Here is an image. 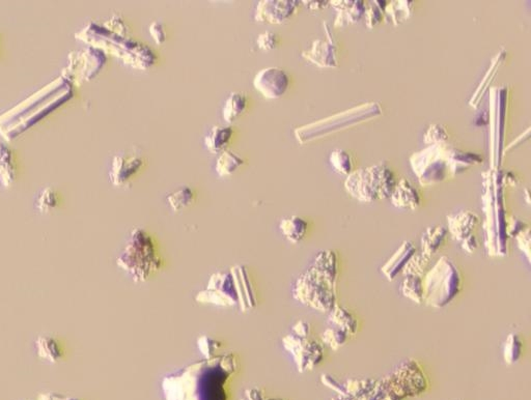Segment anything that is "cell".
Instances as JSON below:
<instances>
[{"label": "cell", "instance_id": "cell-1", "mask_svg": "<svg viewBox=\"0 0 531 400\" xmlns=\"http://www.w3.org/2000/svg\"><path fill=\"white\" fill-rule=\"evenodd\" d=\"M237 368L234 355L193 363L164 377L166 400H228V384Z\"/></svg>", "mask_w": 531, "mask_h": 400}, {"label": "cell", "instance_id": "cell-2", "mask_svg": "<svg viewBox=\"0 0 531 400\" xmlns=\"http://www.w3.org/2000/svg\"><path fill=\"white\" fill-rule=\"evenodd\" d=\"M340 257L333 250H322L296 279L292 294L296 301L322 314L338 305Z\"/></svg>", "mask_w": 531, "mask_h": 400}, {"label": "cell", "instance_id": "cell-3", "mask_svg": "<svg viewBox=\"0 0 531 400\" xmlns=\"http://www.w3.org/2000/svg\"><path fill=\"white\" fill-rule=\"evenodd\" d=\"M463 276L457 263L441 257L423 277V304L435 309L451 305L463 290Z\"/></svg>", "mask_w": 531, "mask_h": 400}, {"label": "cell", "instance_id": "cell-4", "mask_svg": "<svg viewBox=\"0 0 531 400\" xmlns=\"http://www.w3.org/2000/svg\"><path fill=\"white\" fill-rule=\"evenodd\" d=\"M119 269L134 282H145L162 267V257L153 237L143 228H135L117 259Z\"/></svg>", "mask_w": 531, "mask_h": 400}, {"label": "cell", "instance_id": "cell-5", "mask_svg": "<svg viewBox=\"0 0 531 400\" xmlns=\"http://www.w3.org/2000/svg\"><path fill=\"white\" fill-rule=\"evenodd\" d=\"M395 185L394 174L385 163L354 170L344 180L346 192L362 202H376L390 198Z\"/></svg>", "mask_w": 531, "mask_h": 400}, {"label": "cell", "instance_id": "cell-6", "mask_svg": "<svg viewBox=\"0 0 531 400\" xmlns=\"http://www.w3.org/2000/svg\"><path fill=\"white\" fill-rule=\"evenodd\" d=\"M383 383L399 397H418L429 388V379L417 359L409 358L395 367L390 375L383 377Z\"/></svg>", "mask_w": 531, "mask_h": 400}, {"label": "cell", "instance_id": "cell-7", "mask_svg": "<svg viewBox=\"0 0 531 400\" xmlns=\"http://www.w3.org/2000/svg\"><path fill=\"white\" fill-rule=\"evenodd\" d=\"M451 152L445 144H434L411 157L413 172L421 186H434L447 180L451 167Z\"/></svg>", "mask_w": 531, "mask_h": 400}, {"label": "cell", "instance_id": "cell-8", "mask_svg": "<svg viewBox=\"0 0 531 400\" xmlns=\"http://www.w3.org/2000/svg\"><path fill=\"white\" fill-rule=\"evenodd\" d=\"M285 351L293 357L297 370L308 373L317 368L325 357V346L321 340L311 336L301 337L290 332L283 338Z\"/></svg>", "mask_w": 531, "mask_h": 400}, {"label": "cell", "instance_id": "cell-9", "mask_svg": "<svg viewBox=\"0 0 531 400\" xmlns=\"http://www.w3.org/2000/svg\"><path fill=\"white\" fill-rule=\"evenodd\" d=\"M196 301L220 307L239 306L238 287L232 269L211 275L206 287L196 294Z\"/></svg>", "mask_w": 531, "mask_h": 400}, {"label": "cell", "instance_id": "cell-10", "mask_svg": "<svg viewBox=\"0 0 531 400\" xmlns=\"http://www.w3.org/2000/svg\"><path fill=\"white\" fill-rule=\"evenodd\" d=\"M289 85L287 73L275 67L263 69L253 79V86L266 99H279L287 93Z\"/></svg>", "mask_w": 531, "mask_h": 400}, {"label": "cell", "instance_id": "cell-11", "mask_svg": "<svg viewBox=\"0 0 531 400\" xmlns=\"http://www.w3.org/2000/svg\"><path fill=\"white\" fill-rule=\"evenodd\" d=\"M300 5L297 0H265L255 9V21L261 23L281 24L287 21Z\"/></svg>", "mask_w": 531, "mask_h": 400}, {"label": "cell", "instance_id": "cell-12", "mask_svg": "<svg viewBox=\"0 0 531 400\" xmlns=\"http://www.w3.org/2000/svg\"><path fill=\"white\" fill-rule=\"evenodd\" d=\"M302 56L320 68H336L338 66V47L331 38L317 40L311 48L302 52Z\"/></svg>", "mask_w": 531, "mask_h": 400}, {"label": "cell", "instance_id": "cell-13", "mask_svg": "<svg viewBox=\"0 0 531 400\" xmlns=\"http://www.w3.org/2000/svg\"><path fill=\"white\" fill-rule=\"evenodd\" d=\"M480 223V217L471 211H460L447 216V231L453 239L461 243L474 235Z\"/></svg>", "mask_w": 531, "mask_h": 400}, {"label": "cell", "instance_id": "cell-14", "mask_svg": "<svg viewBox=\"0 0 531 400\" xmlns=\"http://www.w3.org/2000/svg\"><path fill=\"white\" fill-rule=\"evenodd\" d=\"M390 200L395 208L407 211L418 210L423 204L421 193L407 178L397 182Z\"/></svg>", "mask_w": 531, "mask_h": 400}, {"label": "cell", "instance_id": "cell-15", "mask_svg": "<svg viewBox=\"0 0 531 400\" xmlns=\"http://www.w3.org/2000/svg\"><path fill=\"white\" fill-rule=\"evenodd\" d=\"M416 252V246L414 245V243L411 241H405L391 255L390 259L381 268V273L388 281H393V280L397 279V276L402 274L407 263Z\"/></svg>", "mask_w": 531, "mask_h": 400}, {"label": "cell", "instance_id": "cell-16", "mask_svg": "<svg viewBox=\"0 0 531 400\" xmlns=\"http://www.w3.org/2000/svg\"><path fill=\"white\" fill-rule=\"evenodd\" d=\"M232 271L236 278L241 311H249L255 308L257 304V294L253 288L250 276L246 268L243 266H235L232 268Z\"/></svg>", "mask_w": 531, "mask_h": 400}, {"label": "cell", "instance_id": "cell-17", "mask_svg": "<svg viewBox=\"0 0 531 400\" xmlns=\"http://www.w3.org/2000/svg\"><path fill=\"white\" fill-rule=\"evenodd\" d=\"M143 161L137 156H117L113 160L111 180L117 186L125 185L143 167Z\"/></svg>", "mask_w": 531, "mask_h": 400}, {"label": "cell", "instance_id": "cell-18", "mask_svg": "<svg viewBox=\"0 0 531 400\" xmlns=\"http://www.w3.org/2000/svg\"><path fill=\"white\" fill-rule=\"evenodd\" d=\"M449 239V231L442 225L429 226L425 229L421 239V253L433 259V257L445 247Z\"/></svg>", "mask_w": 531, "mask_h": 400}, {"label": "cell", "instance_id": "cell-19", "mask_svg": "<svg viewBox=\"0 0 531 400\" xmlns=\"http://www.w3.org/2000/svg\"><path fill=\"white\" fill-rule=\"evenodd\" d=\"M330 3L338 10L335 26L355 23L362 19L366 11L364 1L342 0V1H330Z\"/></svg>", "mask_w": 531, "mask_h": 400}, {"label": "cell", "instance_id": "cell-20", "mask_svg": "<svg viewBox=\"0 0 531 400\" xmlns=\"http://www.w3.org/2000/svg\"><path fill=\"white\" fill-rule=\"evenodd\" d=\"M328 322L330 326L338 327L346 331L351 337L355 336L359 329L357 316L340 304L328 314Z\"/></svg>", "mask_w": 531, "mask_h": 400}, {"label": "cell", "instance_id": "cell-21", "mask_svg": "<svg viewBox=\"0 0 531 400\" xmlns=\"http://www.w3.org/2000/svg\"><path fill=\"white\" fill-rule=\"evenodd\" d=\"M279 228L290 243L298 244L305 237L308 223L301 217L291 216L283 218L279 222Z\"/></svg>", "mask_w": 531, "mask_h": 400}, {"label": "cell", "instance_id": "cell-22", "mask_svg": "<svg viewBox=\"0 0 531 400\" xmlns=\"http://www.w3.org/2000/svg\"><path fill=\"white\" fill-rule=\"evenodd\" d=\"M232 128L213 127L208 135L204 137V145L211 154H218L224 151L233 137Z\"/></svg>", "mask_w": 531, "mask_h": 400}, {"label": "cell", "instance_id": "cell-23", "mask_svg": "<svg viewBox=\"0 0 531 400\" xmlns=\"http://www.w3.org/2000/svg\"><path fill=\"white\" fill-rule=\"evenodd\" d=\"M36 353L40 358L56 363L62 358V351L58 341L51 336H40L36 340Z\"/></svg>", "mask_w": 531, "mask_h": 400}, {"label": "cell", "instance_id": "cell-24", "mask_svg": "<svg viewBox=\"0 0 531 400\" xmlns=\"http://www.w3.org/2000/svg\"><path fill=\"white\" fill-rule=\"evenodd\" d=\"M400 292L404 298L421 305L423 304V278L418 276H404L400 284Z\"/></svg>", "mask_w": 531, "mask_h": 400}, {"label": "cell", "instance_id": "cell-25", "mask_svg": "<svg viewBox=\"0 0 531 400\" xmlns=\"http://www.w3.org/2000/svg\"><path fill=\"white\" fill-rule=\"evenodd\" d=\"M247 99L243 93H232L224 106V119L226 123H234L246 110Z\"/></svg>", "mask_w": 531, "mask_h": 400}, {"label": "cell", "instance_id": "cell-26", "mask_svg": "<svg viewBox=\"0 0 531 400\" xmlns=\"http://www.w3.org/2000/svg\"><path fill=\"white\" fill-rule=\"evenodd\" d=\"M244 163V159L240 156L236 155L233 152L226 151L219 156L215 168L219 176L226 178L235 174Z\"/></svg>", "mask_w": 531, "mask_h": 400}, {"label": "cell", "instance_id": "cell-27", "mask_svg": "<svg viewBox=\"0 0 531 400\" xmlns=\"http://www.w3.org/2000/svg\"><path fill=\"white\" fill-rule=\"evenodd\" d=\"M168 206L174 212H181L194 202V192L190 187H181L166 197Z\"/></svg>", "mask_w": 531, "mask_h": 400}, {"label": "cell", "instance_id": "cell-28", "mask_svg": "<svg viewBox=\"0 0 531 400\" xmlns=\"http://www.w3.org/2000/svg\"><path fill=\"white\" fill-rule=\"evenodd\" d=\"M504 360L506 364H516L522 358L523 341L516 333H510L504 343Z\"/></svg>", "mask_w": 531, "mask_h": 400}, {"label": "cell", "instance_id": "cell-29", "mask_svg": "<svg viewBox=\"0 0 531 400\" xmlns=\"http://www.w3.org/2000/svg\"><path fill=\"white\" fill-rule=\"evenodd\" d=\"M350 337L346 331L329 325V327L322 333L321 342L323 343L324 346L329 347L333 351H338L349 342Z\"/></svg>", "mask_w": 531, "mask_h": 400}, {"label": "cell", "instance_id": "cell-30", "mask_svg": "<svg viewBox=\"0 0 531 400\" xmlns=\"http://www.w3.org/2000/svg\"><path fill=\"white\" fill-rule=\"evenodd\" d=\"M330 164L333 167L334 172L342 176H348L355 170V164L351 154L344 150H335L332 152L329 157Z\"/></svg>", "mask_w": 531, "mask_h": 400}, {"label": "cell", "instance_id": "cell-31", "mask_svg": "<svg viewBox=\"0 0 531 400\" xmlns=\"http://www.w3.org/2000/svg\"><path fill=\"white\" fill-rule=\"evenodd\" d=\"M431 263L432 259L425 257L423 253L416 252L407 263L402 274L404 276H418V277L423 278L427 270L431 268Z\"/></svg>", "mask_w": 531, "mask_h": 400}, {"label": "cell", "instance_id": "cell-32", "mask_svg": "<svg viewBox=\"0 0 531 400\" xmlns=\"http://www.w3.org/2000/svg\"><path fill=\"white\" fill-rule=\"evenodd\" d=\"M387 8L393 21L397 24L409 17L412 10V1H393L389 5L387 3Z\"/></svg>", "mask_w": 531, "mask_h": 400}, {"label": "cell", "instance_id": "cell-33", "mask_svg": "<svg viewBox=\"0 0 531 400\" xmlns=\"http://www.w3.org/2000/svg\"><path fill=\"white\" fill-rule=\"evenodd\" d=\"M447 138H449V133H447V129L441 125L431 126L425 134V143L431 144V145L445 143Z\"/></svg>", "mask_w": 531, "mask_h": 400}, {"label": "cell", "instance_id": "cell-34", "mask_svg": "<svg viewBox=\"0 0 531 400\" xmlns=\"http://www.w3.org/2000/svg\"><path fill=\"white\" fill-rule=\"evenodd\" d=\"M198 346L204 358L211 359L215 357V353L220 347V342L209 336H200L198 339Z\"/></svg>", "mask_w": 531, "mask_h": 400}, {"label": "cell", "instance_id": "cell-35", "mask_svg": "<svg viewBox=\"0 0 531 400\" xmlns=\"http://www.w3.org/2000/svg\"><path fill=\"white\" fill-rule=\"evenodd\" d=\"M257 44L261 50L270 51V50L276 48L279 40H277V36L274 32H265L257 36Z\"/></svg>", "mask_w": 531, "mask_h": 400}, {"label": "cell", "instance_id": "cell-36", "mask_svg": "<svg viewBox=\"0 0 531 400\" xmlns=\"http://www.w3.org/2000/svg\"><path fill=\"white\" fill-rule=\"evenodd\" d=\"M517 245L521 252L526 257L527 261L530 263V228L526 227L516 235Z\"/></svg>", "mask_w": 531, "mask_h": 400}, {"label": "cell", "instance_id": "cell-37", "mask_svg": "<svg viewBox=\"0 0 531 400\" xmlns=\"http://www.w3.org/2000/svg\"><path fill=\"white\" fill-rule=\"evenodd\" d=\"M150 34H151L156 44L162 45L166 40V32L164 24L160 21H155L150 25Z\"/></svg>", "mask_w": 531, "mask_h": 400}, {"label": "cell", "instance_id": "cell-38", "mask_svg": "<svg viewBox=\"0 0 531 400\" xmlns=\"http://www.w3.org/2000/svg\"><path fill=\"white\" fill-rule=\"evenodd\" d=\"M366 16V24L370 30H373L377 24L382 21V10L378 7H370L368 11L364 13Z\"/></svg>", "mask_w": 531, "mask_h": 400}, {"label": "cell", "instance_id": "cell-39", "mask_svg": "<svg viewBox=\"0 0 531 400\" xmlns=\"http://www.w3.org/2000/svg\"><path fill=\"white\" fill-rule=\"evenodd\" d=\"M291 333L297 335V336L308 337L311 335V326L306 320H300L292 327Z\"/></svg>", "mask_w": 531, "mask_h": 400}, {"label": "cell", "instance_id": "cell-40", "mask_svg": "<svg viewBox=\"0 0 531 400\" xmlns=\"http://www.w3.org/2000/svg\"><path fill=\"white\" fill-rule=\"evenodd\" d=\"M460 245H461L462 249L466 251V252L469 253V255L475 252L477 248L480 247V243H478V239L475 235H470L467 239L462 241Z\"/></svg>", "mask_w": 531, "mask_h": 400}, {"label": "cell", "instance_id": "cell-41", "mask_svg": "<svg viewBox=\"0 0 531 400\" xmlns=\"http://www.w3.org/2000/svg\"><path fill=\"white\" fill-rule=\"evenodd\" d=\"M245 398L247 400H263L266 397L265 392L259 388H249L245 391Z\"/></svg>", "mask_w": 531, "mask_h": 400}, {"label": "cell", "instance_id": "cell-42", "mask_svg": "<svg viewBox=\"0 0 531 400\" xmlns=\"http://www.w3.org/2000/svg\"><path fill=\"white\" fill-rule=\"evenodd\" d=\"M304 5H306L308 10L311 11H322V10L326 9L329 5V1H303Z\"/></svg>", "mask_w": 531, "mask_h": 400}, {"label": "cell", "instance_id": "cell-43", "mask_svg": "<svg viewBox=\"0 0 531 400\" xmlns=\"http://www.w3.org/2000/svg\"><path fill=\"white\" fill-rule=\"evenodd\" d=\"M56 206V200L51 195H47L46 197H43L40 200V209L43 211L49 210L52 207Z\"/></svg>", "mask_w": 531, "mask_h": 400}, {"label": "cell", "instance_id": "cell-44", "mask_svg": "<svg viewBox=\"0 0 531 400\" xmlns=\"http://www.w3.org/2000/svg\"><path fill=\"white\" fill-rule=\"evenodd\" d=\"M38 400H78L72 397H66V396L60 395V394L56 393H46L42 394L38 397Z\"/></svg>", "mask_w": 531, "mask_h": 400}, {"label": "cell", "instance_id": "cell-45", "mask_svg": "<svg viewBox=\"0 0 531 400\" xmlns=\"http://www.w3.org/2000/svg\"><path fill=\"white\" fill-rule=\"evenodd\" d=\"M332 400H352L351 398L346 397V396L340 395L338 397L333 398Z\"/></svg>", "mask_w": 531, "mask_h": 400}, {"label": "cell", "instance_id": "cell-46", "mask_svg": "<svg viewBox=\"0 0 531 400\" xmlns=\"http://www.w3.org/2000/svg\"><path fill=\"white\" fill-rule=\"evenodd\" d=\"M263 400H285L283 398H265Z\"/></svg>", "mask_w": 531, "mask_h": 400}, {"label": "cell", "instance_id": "cell-47", "mask_svg": "<svg viewBox=\"0 0 531 400\" xmlns=\"http://www.w3.org/2000/svg\"><path fill=\"white\" fill-rule=\"evenodd\" d=\"M240 400H247V399H246V398L244 397V398H241Z\"/></svg>", "mask_w": 531, "mask_h": 400}]
</instances>
